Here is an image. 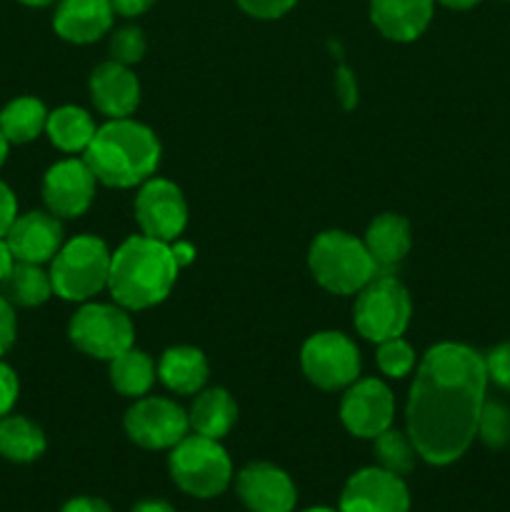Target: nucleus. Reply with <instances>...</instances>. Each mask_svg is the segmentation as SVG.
<instances>
[{"mask_svg":"<svg viewBox=\"0 0 510 512\" xmlns=\"http://www.w3.org/2000/svg\"><path fill=\"white\" fill-rule=\"evenodd\" d=\"M410 493L403 478L385 468H363L345 483L340 512H408Z\"/></svg>","mask_w":510,"mask_h":512,"instance_id":"ddd939ff","label":"nucleus"},{"mask_svg":"<svg viewBox=\"0 0 510 512\" xmlns=\"http://www.w3.org/2000/svg\"><path fill=\"white\" fill-rule=\"evenodd\" d=\"M485 370H488V380L510 393V343H500L485 355Z\"/></svg>","mask_w":510,"mask_h":512,"instance_id":"2f4dec72","label":"nucleus"},{"mask_svg":"<svg viewBox=\"0 0 510 512\" xmlns=\"http://www.w3.org/2000/svg\"><path fill=\"white\" fill-rule=\"evenodd\" d=\"M70 340L90 358L113 360L133 348V320L125 310L113 308V305H83L70 320Z\"/></svg>","mask_w":510,"mask_h":512,"instance_id":"6e6552de","label":"nucleus"},{"mask_svg":"<svg viewBox=\"0 0 510 512\" xmlns=\"http://www.w3.org/2000/svg\"><path fill=\"white\" fill-rule=\"evenodd\" d=\"M110 258L113 253L108 245L95 235H78L68 240L58 255L53 258L50 268V283L53 293L70 303H83L108 288Z\"/></svg>","mask_w":510,"mask_h":512,"instance_id":"39448f33","label":"nucleus"},{"mask_svg":"<svg viewBox=\"0 0 510 512\" xmlns=\"http://www.w3.org/2000/svg\"><path fill=\"white\" fill-rule=\"evenodd\" d=\"M135 220L143 235L163 243H173L188 223V205L175 183L163 178H150L135 198Z\"/></svg>","mask_w":510,"mask_h":512,"instance_id":"9b49d317","label":"nucleus"},{"mask_svg":"<svg viewBox=\"0 0 510 512\" xmlns=\"http://www.w3.org/2000/svg\"><path fill=\"white\" fill-rule=\"evenodd\" d=\"M15 330H18V323H15L13 303L0 293V355L8 353L10 345L15 343Z\"/></svg>","mask_w":510,"mask_h":512,"instance_id":"f704fd0d","label":"nucleus"},{"mask_svg":"<svg viewBox=\"0 0 510 512\" xmlns=\"http://www.w3.org/2000/svg\"><path fill=\"white\" fill-rule=\"evenodd\" d=\"M378 368L388 378H405L415 368V350L403 338H390L378 343Z\"/></svg>","mask_w":510,"mask_h":512,"instance_id":"c756f323","label":"nucleus"},{"mask_svg":"<svg viewBox=\"0 0 510 512\" xmlns=\"http://www.w3.org/2000/svg\"><path fill=\"white\" fill-rule=\"evenodd\" d=\"M308 263L315 280L335 295L358 293L378 275L363 240L343 230H328L318 235L310 245Z\"/></svg>","mask_w":510,"mask_h":512,"instance_id":"20e7f679","label":"nucleus"},{"mask_svg":"<svg viewBox=\"0 0 510 512\" xmlns=\"http://www.w3.org/2000/svg\"><path fill=\"white\" fill-rule=\"evenodd\" d=\"M305 512H340V510H330V508H310V510H305Z\"/></svg>","mask_w":510,"mask_h":512,"instance_id":"49530a36","label":"nucleus"},{"mask_svg":"<svg viewBox=\"0 0 510 512\" xmlns=\"http://www.w3.org/2000/svg\"><path fill=\"white\" fill-rule=\"evenodd\" d=\"M95 198V175L85 160H60L45 173L43 200L55 218H78Z\"/></svg>","mask_w":510,"mask_h":512,"instance_id":"4468645a","label":"nucleus"},{"mask_svg":"<svg viewBox=\"0 0 510 512\" xmlns=\"http://www.w3.org/2000/svg\"><path fill=\"white\" fill-rule=\"evenodd\" d=\"M235 490L250 512H293L298 503L290 475L270 463H250L240 470Z\"/></svg>","mask_w":510,"mask_h":512,"instance_id":"2eb2a0df","label":"nucleus"},{"mask_svg":"<svg viewBox=\"0 0 510 512\" xmlns=\"http://www.w3.org/2000/svg\"><path fill=\"white\" fill-rule=\"evenodd\" d=\"M90 98L95 108L110 120L128 118L140 103V83L128 65L110 60L98 65L90 75Z\"/></svg>","mask_w":510,"mask_h":512,"instance_id":"f3484780","label":"nucleus"},{"mask_svg":"<svg viewBox=\"0 0 510 512\" xmlns=\"http://www.w3.org/2000/svg\"><path fill=\"white\" fill-rule=\"evenodd\" d=\"M60 512H113L110 505L100 498H73L60 508Z\"/></svg>","mask_w":510,"mask_h":512,"instance_id":"e433bc0d","label":"nucleus"},{"mask_svg":"<svg viewBox=\"0 0 510 512\" xmlns=\"http://www.w3.org/2000/svg\"><path fill=\"white\" fill-rule=\"evenodd\" d=\"M15 218H18V200H15L13 190L0 180V238H5Z\"/></svg>","mask_w":510,"mask_h":512,"instance_id":"c9c22d12","label":"nucleus"},{"mask_svg":"<svg viewBox=\"0 0 510 512\" xmlns=\"http://www.w3.org/2000/svg\"><path fill=\"white\" fill-rule=\"evenodd\" d=\"M48 123V110L38 98H15L0 110V133L8 143H30L38 138Z\"/></svg>","mask_w":510,"mask_h":512,"instance_id":"393cba45","label":"nucleus"},{"mask_svg":"<svg viewBox=\"0 0 510 512\" xmlns=\"http://www.w3.org/2000/svg\"><path fill=\"white\" fill-rule=\"evenodd\" d=\"M110 3H113V10L118 15L135 18V15H143L145 10H150L155 0H110Z\"/></svg>","mask_w":510,"mask_h":512,"instance_id":"4c0bfd02","label":"nucleus"},{"mask_svg":"<svg viewBox=\"0 0 510 512\" xmlns=\"http://www.w3.org/2000/svg\"><path fill=\"white\" fill-rule=\"evenodd\" d=\"M170 250H173V258L175 263H178V268L190 265L195 260V248L190 243H183V240H173V243H170Z\"/></svg>","mask_w":510,"mask_h":512,"instance_id":"ea45409f","label":"nucleus"},{"mask_svg":"<svg viewBox=\"0 0 510 512\" xmlns=\"http://www.w3.org/2000/svg\"><path fill=\"white\" fill-rule=\"evenodd\" d=\"M303 373L313 385L323 390L348 388L360 375V353L353 340L343 333L313 335L305 340L303 353H300Z\"/></svg>","mask_w":510,"mask_h":512,"instance_id":"1a4fd4ad","label":"nucleus"},{"mask_svg":"<svg viewBox=\"0 0 510 512\" xmlns=\"http://www.w3.org/2000/svg\"><path fill=\"white\" fill-rule=\"evenodd\" d=\"M13 265H15L13 250H10L8 240L0 238V283H3V280L8 278V273H10V270H13Z\"/></svg>","mask_w":510,"mask_h":512,"instance_id":"a19ab883","label":"nucleus"},{"mask_svg":"<svg viewBox=\"0 0 510 512\" xmlns=\"http://www.w3.org/2000/svg\"><path fill=\"white\" fill-rule=\"evenodd\" d=\"M190 420L180 405L165 398H143L125 413V433L148 450H173L188 435Z\"/></svg>","mask_w":510,"mask_h":512,"instance_id":"9d476101","label":"nucleus"},{"mask_svg":"<svg viewBox=\"0 0 510 512\" xmlns=\"http://www.w3.org/2000/svg\"><path fill=\"white\" fill-rule=\"evenodd\" d=\"M190 428L195 435L203 438L220 440L233 430L235 420H238V405L230 398L228 390L223 388H210L195 398L193 408H190Z\"/></svg>","mask_w":510,"mask_h":512,"instance_id":"4be33fe9","label":"nucleus"},{"mask_svg":"<svg viewBox=\"0 0 510 512\" xmlns=\"http://www.w3.org/2000/svg\"><path fill=\"white\" fill-rule=\"evenodd\" d=\"M478 438L488 448L503 450L510 445V408L498 400H485L478 420Z\"/></svg>","mask_w":510,"mask_h":512,"instance_id":"c85d7f7f","label":"nucleus"},{"mask_svg":"<svg viewBox=\"0 0 510 512\" xmlns=\"http://www.w3.org/2000/svg\"><path fill=\"white\" fill-rule=\"evenodd\" d=\"M110 55H113L115 63L120 65H133L138 60H143L145 55V38L143 30L128 25V28H118L110 38Z\"/></svg>","mask_w":510,"mask_h":512,"instance_id":"7c9ffc66","label":"nucleus"},{"mask_svg":"<svg viewBox=\"0 0 510 512\" xmlns=\"http://www.w3.org/2000/svg\"><path fill=\"white\" fill-rule=\"evenodd\" d=\"M338 88H340V95H343L345 108H353L355 100H358V88H355V80H353V75H350L348 68H340Z\"/></svg>","mask_w":510,"mask_h":512,"instance_id":"58836bf2","label":"nucleus"},{"mask_svg":"<svg viewBox=\"0 0 510 512\" xmlns=\"http://www.w3.org/2000/svg\"><path fill=\"white\" fill-rule=\"evenodd\" d=\"M15 260L23 263H48L63 248V225L53 213H25L18 215L5 233Z\"/></svg>","mask_w":510,"mask_h":512,"instance_id":"dca6fc26","label":"nucleus"},{"mask_svg":"<svg viewBox=\"0 0 510 512\" xmlns=\"http://www.w3.org/2000/svg\"><path fill=\"white\" fill-rule=\"evenodd\" d=\"M23 5H30V8H45V5L55 3V0H20Z\"/></svg>","mask_w":510,"mask_h":512,"instance_id":"a18cd8bd","label":"nucleus"},{"mask_svg":"<svg viewBox=\"0 0 510 512\" xmlns=\"http://www.w3.org/2000/svg\"><path fill=\"white\" fill-rule=\"evenodd\" d=\"M443 3L445 8H453V10H470L480 3V0H438Z\"/></svg>","mask_w":510,"mask_h":512,"instance_id":"37998d69","label":"nucleus"},{"mask_svg":"<svg viewBox=\"0 0 510 512\" xmlns=\"http://www.w3.org/2000/svg\"><path fill=\"white\" fill-rule=\"evenodd\" d=\"M365 248L373 258L378 273H390L405 260L410 250V225L408 220L395 213H383L365 230Z\"/></svg>","mask_w":510,"mask_h":512,"instance_id":"aec40b11","label":"nucleus"},{"mask_svg":"<svg viewBox=\"0 0 510 512\" xmlns=\"http://www.w3.org/2000/svg\"><path fill=\"white\" fill-rule=\"evenodd\" d=\"M178 270L170 243L133 235L110 258L108 288L123 308H153L170 295Z\"/></svg>","mask_w":510,"mask_h":512,"instance_id":"f03ea898","label":"nucleus"},{"mask_svg":"<svg viewBox=\"0 0 510 512\" xmlns=\"http://www.w3.org/2000/svg\"><path fill=\"white\" fill-rule=\"evenodd\" d=\"M83 160L100 183L110 188H133L155 173L160 143L148 125L118 118L95 130Z\"/></svg>","mask_w":510,"mask_h":512,"instance_id":"7ed1b4c3","label":"nucleus"},{"mask_svg":"<svg viewBox=\"0 0 510 512\" xmlns=\"http://www.w3.org/2000/svg\"><path fill=\"white\" fill-rule=\"evenodd\" d=\"M0 285H3L5 298L20 308L43 305L53 295L50 273H45L38 263H23V260H15L13 270Z\"/></svg>","mask_w":510,"mask_h":512,"instance_id":"a878e982","label":"nucleus"},{"mask_svg":"<svg viewBox=\"0 0 510 512\" xmlns=\"http://www.w3.org/2000/svg\"><path fill=\"white\" fill-rule=\"evenodd\" d=\"M435 0H370V20L385 38L410 43L430 25Z\"/></svg>","mask_w":510,"mask_h":512,"instance_id":"6ab92c4d","label":"nucleus"},{"mask_svg":"<svg viewBox=\"0 0 510 512\" xmlns=\"http://www.w3.org/2000/svg\"><path fill=\"white\" fill-rule=\"evenodd\" d=\"M110 383L120 395L140 398L155 383V363L143 350L128 348L118 358L110 360Z\"/></svg>","mask_w":510,"mask_h":512,"instance_id":"bb28decb","label":"nucleus"},{"mask_svg":"<svg viewBox=\"0 0 510 512\" xmlns=\"http://www.w3.org/2000/svg\"><path fill=\"white\" fill-rule=\"evenodd\" d=\"M18 390L20 385L15 370L10 368V365L0 363V418L10 415L15 400H18Z\"/></svg>","mask_w":510,"mask_h":512,"instance_id":"72a5a7b5","label":"nucleus"},{"mask_svg":"<svg viewBox=\"0 0 510 512\" xmlns=\"http://www.w3.org/2000/svg\"><path fill=\"white\" fill-rule=\"evenodd\" d=\"M133 512H175V508L165 500H140Z\"/></svg>","mask_w":510,"mask_h":512,"instance_id":"79ce46f5","label":"nucleus"},{"mask_svg":"<svg viewBox=\"0 0 510 512\" xmlns=\"http://www.w3.org/2000/svg\"><path fill=\"white\" fill-rule=\"evenodd\" d=\"M95 130L98 128H95L93 118L75 105H63V108L53 110L48 113V123H45L50 143L63 153H85Z\"/></svg>","mask_w":510,"mask_h":512,"instance_id":"5701e85b","label":"nucleus"},{"mask_svg":"<svg viewBox=\"0 0 510 512\" xmlns=\"http://www.w3.org/2000/svg\"><path fill=\"white\" fill-rule=\"evenodd\" d=\"M158 378L173 393L193 395L200 393L208 380V360L195 348H170L165 350L158 363Z\"/></svg>","mask_w":510,"mask_h":512,"instance_id":"412c9836","label":"nucleus"},{"mask_svg":"<svg viewBox=\"0 0 510 512\" xmlns=\"http://www.w3.org/2000/svg\"><path fill=\"white\" fill-rule=\"evenodd\" d=\"M395 400L388 385L375 378L355 380L348 385L340 403V420L355 438H378L393 425Z\"/></svg>","mask_w":510,"mask_h":512,"instance_id":"f8f14e48","label":"nucleus"},{"mask_svg":"<svg viewBox=\"0 0 510 512\" xmlns=\"http://www.w3.org/2000/svg\"><path fill=\"white\" fill-rule=\"evenodd\" d=\"M110 0H60L53 15V28L68 43H95L113 25Z\"/></svg>","mask_w":510,"mask_h":512,"instance_id":"a211bd4d","label":"nucleus"},{"mask_svg":"<svg viewBox=\"0 0 510 512\" xmlns=\"http://www.w3.org/2000/svg\"><path fill=\"white\" fill-rule=\"evenodd\" d=\"M8 140H5V135L0 133V165L5 163V158H8Z\"/></svg>","mask_w":510,"mask_h":512,"instance_id":"c03bdc74","label":"nucleus"},{"mask_svg":"<svg viewBox=\"0 0 510 512\" xmlns=\"http://www.w3.org/2000/svg\"><path fill=\"white\" fill-rule=\"evenodd\" d=\"M295 3H298V0H238V5L245 13L260 20L280 18V15L288 13Z\"/></svg>","mask_w":510,"mask_h":512,"instance_id":"473e14b6","label":"nucleus"},{"mask_svg":"<svg viewBox=\"0 0 510 512\" xmlns=\"http://www.w3.org/2000/svg\"><path fill=\"white\" fill-rule=\"evenodd\" d=\"M45 453V435L23 415L0 418V455L13 463H33Z\"/></svg>","mask_w":510,"mask_h":512,"instance_id":"b1692460","label":"nucleus"},{"mask_svg":"<svg viewBox=\"0 0 510 512\" xmlns=\"http://www.w3.org/2000/svg\"><path fill=\"white\" fill-rule=\"evenodd\" d=\"M170 478L193 498H215L225 493L233 480V463L223 445L203 435H185L170 450Z\"/></svg>","mask_w":510,"mask_h":512,"instance_id":"423d86ee","label":"nucleus"},{"mask_svg":"<svg viewBox=\"0 0 510 512\" xmlns=\"http://www.w3.org/2000/svg\"><path fill=\"white\" fill-rule=\"evenodd\" d=\"M373 440H375L373 453H375V460L380 463V468L390 470V473L395 475H405L415 468L418 450H415L410 435L388 428L385 433H380L378 438Z\"/></svg>","mask_w":510,"mask_h":512,"instance_id":"cd10ccee","label":"nucleus"},{"mask_svg":"<svg viewBox=\"0 0 510 512\" xmlns=\"http://www.w3.org/2000/svg\"><path fill=\"white\" fill-rule=\"evenodd\" d=\"M353 323L355 330L373 343L400 338L410 323L408 290L390 273H378L363 290H358Z\"/></svg>","mask_w":510,"mask_h":512,"instance_id":"0eeeda50","label":"nucleus"},{"mask_svg":"<svg viewBox=\"0 0 510 512\" xmlns=\"http://www.w3.org/2000/svg\"><path fill=\"white\" fill-rule=\"evenodd\" d=\"M485 358L460 343H440L423 355L408 398V435L418 458L450 465L478 438L488 388Z\"/></svg>","mask_w":510,"mask_h":512,"instance_id":"f257e3e1","label":"nucleus"}]
</instances>
